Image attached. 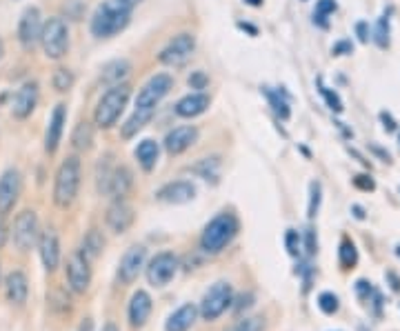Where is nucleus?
Returning a JSON list of instances; mask_svg holds the SVG:
<instances>
[{
    "instance_id": "1",
    "label": "nucleus",
    "mask_w": 400,
    "mask_h": 331,
    "mask_svg": "<svg viewBox=\"0 0 400 331\" xmlns=\"http://www.w3.org/2000/svg\"><path fill=\"white\" fill-rule=\"evenodd\" d=\"M171 87H173V78L169 74H156L145 82L136 96V109H133V114L123 125V129H120V136L125 141H129L140 129H145V125H149V120L156 114V107L171 91Z\"/></svg>"
},
{
    "instance_id": "2",
    "label": "nucleus",
    "mask_w": 400,
    "mask_h": 331,
    "mask_svg": "<svg viewBox=\"0 0 400 331\" xmlns=\"http://www.w3.org/2000/svg\"><path fill=\"white\" fill-rule=\"evenodd\" d=\"M238 231H240V223H238L236 214L222 212L216 218H211L207 223V227L203 229V236H200V249L209 256H216L238 236Z\"/></svg>"
},
{
    "instance_id": "3",
    "label": "nucleus",
    "mask_w": 400,
    "mask_h": 331,
    "mask_svg": "<svg viewBox=\"0 0 400 331\" xmlns=\"http://www.w3.org/2000/svg\"><path fill=\"white\" fill-rule=\"evenodd\" d=\"M131 20V9L120 5L118 0H105L96 7L91 16L89 30L96 38H114L129 25Z\"/></svg>"
},
{
    "instance_id": "4",
    "label": "nucleus",
    "mask_w": 400,
    "mask_h": 331,
    "mask_svg": "<svg viewBox=\"0 0 400 331\" xmlns=\"http://www.w3.org/2000/svg\"><path fill=\"white\" fill-rule=\"evenodd\" d=\"M80 178H83V167H80L78 156H67L56 171V181H53V202L60 209L72 207L78 189H80Z\"/></svg>"
},
{
    "instance_id": "5",
    "label": "nucleus",
    "mask_w": 400,
    "mask_h": 331,
    "mask_svg": "<svg viewBox=\"0 0 400 331\" xmlns=\"http://www.w3.org/2000/svg\"><path fill=\"white\" fill-rule=\"evenodd\" d=\"M129 96H131V87L127 85V82H120V85L109 87L102 93V98L96 105V112H93V122H96L100 129L114 127L118 122V118L123 116V112H125V107L129 103Z\"/></svg>"
},
{
    "instance_id": "6",
    "label": "nucleus",
    "mask_w": 400,
    "mask_h": 331,
    "mask_svg": "<svg viewBox=\"0 0 400 331\" xmlns=\"http://www.w3.org/2000/svg\"><path fill=\"white\" fill-rule=\"evenodd\" d=\"M40 45L49 60H60L67 49H69V27L62 18H49L43 22V32H40Z\"/></svg>"
},
{
    "instance_id": "7",
    "label": "nucleus",
    "mask_w": 400,
    "mask_h": 331,
    "mask_svg": "<svg viewBox=\"0 0 400 331\" xmlns=\"http://www.w3.org/2000/svg\"><path fill=\"white\" fill-rule=\"evenodd\" d=\"M234 302V289L227 280H218L213 283L207 294L203 296V302H200V316H203L205 320H216L220 316L232 307Z\"/></svg>"
},
{
    "instance_id": "8",
    "label": "nucleus",
    "mask_w": 400,
    "mask_h": 331,
    "mask_svg": "<svg viewBox=\"0 0 400 331\" xmlns=\"http://www.w3.org/2000/svg\"><path fill=\"white\" fill-rule=\"evenodd\" d=\"M194 51H196V36L185 32V34H178L169 40V43L163 47V51L158 53V60L165 67L178 69V67H185L187 63H189Z\"/></svg>"
},
{
    "instance_id": "9",
    "label": "nucleus",
    "mask_w": 400,
    "mask_h": 331,
    "mask_svg": "<svg viewBox=\"0 0 400 331\" xmlns=\"http://www.w3.org/2000/svg\"><path fill=\"white\" fill-rule=\"evenodd\" d=\"M38 236H40V225H38L36 212L22 209L16 216V220H13V229H11V238H13V245H16V249L27 254L32 247H36Z\"/></svg>"
},
{
    "instance_id": "10",
    "label": "nucleus",
    "mask_w": 400,
    "mask_h": 331,
    "mask_svg": "<svg viewBox=\"0 0 400 331\" xmlns=\"http://www.w3.org/2000/svg\"><path fill=\"white\" fill-rule=\"evenodd\" d=\"M176 271H178V258L171 252H160L147 265V280H149L152 287H165L171 283Z\"/></svg>"
},
{
    "instance_id": "11",
    "label": "nucleus",
    "mask_w": 400,
    "mask_h": 331,
    "mask_svg": "<svg viewBox=\"0 0 400 331\" xmlns=\"http://www.w3.org/2000/svg\"><path fill=\"white\" fill-rule=\"evenodd\" d=\"M67 283H69V289L74 294H85L89 285H91V267H89V260L80 254L74 252L69 258H67Z\"/></svg>"
},
{
    "instance_id": "12",
    "label": "nucleus",
    "mask_w": 400,
    "mask_h": 331,
    "mask_svg": "<svg viewBox=\"0 0 400 331\" xmlns=\"http://www.w3.org/2000/svg\"><path fill=\"white\" fill-rule=\"evenodd\" d=\"M22 191V176L16 167H9L0 176V214L13 212Z\"/></svg>"
},
{
    "instance_id": "13",
    "label": "nucleus",
    "mask_w": 400,
    "mask_h": 331,
    "mask_svg": "<svg viewBox=\"0 0 400 331\" xmlns=\"http://www.w3.org/2000/svg\"><path fill=\"white\" fill-rule=\"evenodd\" d=\"M145 260H147V249L142 245H131L129 249L123 254L120 258V265H118V278L123 285H131L133 280L138 278L142 267H145Z\"/></svg>"
},
{
    "instance_id": "14",
    "label": "nucleus",
    "mask_w": 400,
    "mask_h": 331,
    "mask_svg": "<svg viewBox=\"0 0 400 331\" xmlns=\"http://www.w3.org/2000/svg\"><path fill=\"white\" fill-rule=\"evenodd\" d=\"M40 32H43V16H40L38 7H27L18 20V40L25 49H32L38 40Z\"/></svg>"
},
{
    "instance_id": "15",
    "label": "nucleus",
    "mask_w": 400,
    "mask_h": 331,
    "mask_svg": "<svg viewBox=\"0 0 400 331\" xmlns=\"http://www.w3.org/2000/svg\"><path fill=\"white\" fill-rule=\"evenodd\" d=\"M38 82L36 80H27L25 85H20V89L13 93L11 100V114L13 118L25 120L34 114V109L38 105Z\"/></svg>"
},
{
    "instance_id": "16",
    "label": "nucleus",
    "mask_w": 400,
    "mask_h": 331,
    "mask_svg": "<svg viewBox=\"0 0 400 331\" xmlns=\"http://www.w3.org/2000/svg\"><path fill=\"white\" fill-rule=\"evenodd\" d=\"M133 185V176L127 167H114L112 171H105L102 178H100V191H105L107 196H112L114 200L116 198H123L127 191L131 189Z\"/></svg>"
},
{
    "instance_id": "17",
    "label": "nucleus",
    "mask_w": 400,
    "mask_h": 331,
    "mask_svg": "<svg viewBox=\"0 0 400 331\" xmlns=\"http://www.w3.org/2000/svg\"><path fill=\"white\" fill-rule=\"evenodd\" d=\"M36 245H38L40 260H43V267L47 271H56L58 265H60V238H58L56 229L40 231Z\"/></svg>"
},
{
    "instance_id": "18",
    "label": "nucleus",
    "mask_w": 400,
    "mask_h": 331,
    "mask_svg": "<svg viewBox=\"0 0 400 331\" xmlns=\"http://www.w3.org/2000/svg\"><path fill=\"white\" fill-rule=\"evenodd\" d=\"M133 220H136V212H133V207L129 202H125L123 198H116L109 209H107V216H105V223L109 227L114 233H125L131 225Z\"/></svg>"
},
{
    "instance_id": "19",
    "label": "nucleus",
    "mask_w": 400,
    "mask_h": 331,
    "mask_svg": "<svg viewBox=\"0 0 400 331\" xmlns=\"http://www.w3.org/2000/svg\"><path fill=\"white\" fill-rule=\"evenodd\" d=\"M65 125H67V107L62 103H58L56 107H53V112L49 116V122H47V129H45V151L49 156L58 151Z\"/></svg>"
},
{
    "instance_id": "20",
    "label": "nucleus",
    "mask_w": 400,
    "mask_h": 331,
    "mask_svg": "<svg viewBox=\"0 0 400 331\" xmlns=\"http://www.w3.org/2000/svg\"><path fill=\"white\" fill-rule=\"evenodd\" d=\"M196 198V185L189 181H173L156 191V200L167 205H185Z\"/></svg>"
},
{
    "instance_id": "21",
    "label": "nucleus",
    "mask_w": 400,
    "mask_h": 331,
    "mask_svg": "<svg viewBox=\"0 0 400 331\" xmlns=\"http://www.w3.org/2000/svg\"><path fill=\"white\" fill-rule=\"evenodd\" d=\"M196 141H198V129L194 125H180V127H173L165 136V149L169 156H180L189 147H194Z\"/></svg>"
},
{
    "instance_id": "22",
    "label": "nucleus",
    "mask_w": 400,
    "mask_h": 331,
    "mask_svg": "<svg viewBox=\"0 0 400 331\" xmlns=\"http://www.w3.org/2000/svg\"><path fill=\"white\" fill-rule=\"evenodd\" d=\"M5 294L11 305H25L27 296H29V280H27L25 271L13 269L5 275Z\"/></svg>"
},
{
    "instance_id": "23",
    "label": "nucleus",
    "mask_w": 400,
    "mask_h": 331,
    "mask_svg": "<svg viewBox=\"0 0 400 331\" xmlns=\"http://www.w3.org/2000/svg\"><path fill=\"white\" fill-rule=\"evenodd\" d=\"M152 309H154V302H152V296L145 292V289H138L136 294L131 296L129 300V323L131 327H145V323L149 320L152 316Z\"/></svg>"
},
{
    "instance_id": "24",
    "label": "nucleus",
    "mask_w": 400,
    "mask_h": 331,
    "mask_svg": "<svg viewBox=\"0 0 400 331\" xmlns=\"http://www.w3.org/2000/svg\"><path fill=\"white\" fill-rule=\"evenodd\" d=\"M211 105V98L203 91H196V93H187L185 98H180L176 103V114L180 118H196L200 114H205Z\"/></svg>"
},
{
    "instance_id": "25",
    "label": "nucleus",
    "mask_w": 400,
    "mask_h": 331,
    "mask_svg": "<svg viewBox=\"0 0 400 331\" xmlns=\"http://www.w3.org/2000/svg\"><path fill=\"white\" fill-rule=\"evenodd\" d=\"M196 318H198V307L192 305V302H187V305L178 307L169 316L165 329L167 331H189L192 325L196 323Z\"/></svg>"
},
{
    "instance_id": "26",
    "label": "nucleus",
    "mask_w": 400,
    "mask_h": 331,
    "mask_svg": "<svg viewBox=\"0 0 400 331\" xmlns=\"http://www.w3.org/2000/svg\"><path fill=\"white\" fill-rule=\"evenodd\" d=\"M133 156H136L138 164L142 167V171H152L156 167L158 162V156H160V147L156 141H152V138H147V141H140L136 151H133Z\"/></svg>"
},
{
    "instance_id": "27",
    "label": "nucleus",
    "mask_w": 400,
    "mask_h": 331,
    "mask_svg": "<svg viewBox=\"0 0 400 331\" xmlns=\"http://www.w3.org/2000/svg\"><path fill=\"white\" fill-rule=\"evenodd\" d=\"M129 72H131L129 60L118 58V60H112V63H107V65L102 67L100 80L105 82V85L114 87V85H120V82H125V78L129 76Z\"/></svg>"
},
{
    "instance_id": "28",
    "label": "nucleus",
    "mask_w": 400,
    "mask_h": 331,
    "mask_svg": "<svg viewBox=\"0 0 400 331\" xmlns=\"http://www.w3.org/2000/svg\"><path fill=\"white\" fill-rule=\"evenodd\" d=\"M102 249H105V238H102V233L98 231V229H89L87 233H85V238H83V245H80V254H83L89 263L91 260H96L100 254H102Z\"/></svg>"
},
{
    "instance_id": "29",
    "label": "nucleus",
    "mask_w": 400,
    "mask_h": 331,
    "mask_svg": "<svg viewBox=\"0 0 400 331\" xmlns=\"http://www.w3.org/2000/svg\"><path fill=\"white\" fill-rule=\"evenodd\" d=\"M192 174H196L198 178H205V181H218V174H220V158L218 156H211V158H203L198 160L196 164L189 167Z\"/></svg>"
},
{
    "instance_id": "30",
    "label": "nucleus",
    "mask_w": 400,
    "mask_h": 331,
    "mask_svg": "<svg viewBox=\"0 0 400 331\" xmlns=\"http://www.w3.org/2000/svg\"><path fill=\"white\" fill-rule=\"evenodd\" d=\"M91 145H93V127L87 120L78 122L74 134H72V147L76 151H87V149H91Z\"/></svg>"
},
{
    "instance_id": "31",
    "label": "nucleus",
    "mask_w": 400,
    "mask_h": 331,
    "mask_svg": "<svg viewBox=\"0 0 400 331\" xmlns=\"http://www.w3.org/2000/svg\"><path fill=\"white\" fill-rule=\"evenodd\" d=\"M265 96H267V100H269L272 109L276 112V116L280 120H289L291 109H289V100L285 98V96L280 91H272V89H265Z\"/></svg>"
},
{
    "instance_id": "32",
    "label": "nucleus",
    "mask_w": 400,
    "mask_h": 331,
    "mask_svg": "<svg viewBox=\"0 0 400 331\" xmlns=\"http://www.w3.org/2000/svg\"><path fill=\"white\" fill-rule=\"evenodd\" d=\"M338 260H340V267L342 269H354L356 267V263H358V249H356V245L349 238H345L340 242Z\"/></svg>"
},
{
    "instance_id": "33",
    "label": "nucleus",
    "mask_w": 400,
    "mask_h": 331,
    "mask_svg": "<svg viewBox=\"0 0 400 331\" xmlns=\"http://www.w3.org/2000/svg\"><path fill=\"white\" fill-rule=\"evenodd\" d=\"M74 82H76V78L72 74V69H65V67H58L56 72H53V76H51V85L58 93L69 91L74 87Z\"/></svg>"
},
{
    "instance_id": "34",
    "label": "nucleus",
    "mask_w": 400,
    "mask_h": 331,
    "mask_svg": "<svg viewBox=\"0 0 400 331\" xmlns=\"http://www.w3.org/2000/svg\"><path fill=\"white\" fill-rule=\"evenodd\" d=\"M265 318L262 316H245L236 323H232L225 331H265Z\"/></svg>"
},
{
    "instance_id": "35",
    "label": "nucleus",
    "mask_w": 400,
    "mask_h": 331,
    "mask_svg": "<svg viewBox=\"0 0 400 331\" xmlns=\"http://www.w3.org/2000/svg\"><path fill=\"white\" fill-rule=\"evenodd\" d=\"M320 200H323V185H320L318 181H314L309 185V207H307V216H309L312 220L318 216Z\"/></svg>"
},
{
    "instance_id": "36",
    "label": "nucleus",
    "mask_w": 400,
    "mask_h": 331,
    "mask_svg": "<svg viewBox=\"0 0 400 331\" xmlns=\"http://www.w3.org/2000/svg\"><path fill=\"white\" fill-rule=\"evenodd\" d=\"M373 38H376L378 47H382V49L389 47V11L382 13V18L376 25V34H373Z\"/></svg>"
},
{
    "instance_id": "37",
    "label": "nucleus",
    "mask_w": 400,
    "mask_h": 331,
    "mask_svg": "<svg viewBox=\"0 0 400 331\" xmlns=\"http://www.w3.org/2000/svg\"><path fill=\"white\" fill-rule=\"evenodd\" d=\"M318 87H320V93H323V98H325L327 107L331 109V112L340 114V112H342V100H340V96H338L336 91H331L329 87H325V85H323V80H318Z\"/></svg>"
},
{
    "instance_id": "38",
    "label": "nucleus",
    "mask_w": 400,
    "mask_h": 331,
    "mask_svg": "<svg viewBox=\"0 0 400 331\" xmlns=\"http://www.w3.org/2000/svg\"><path fill=\"white\" fill-rule=\"evenodd\" d=\"M318 307H320V311L323 313H327V316H331V313H336L338 311V296L336 294H331V292H323L318 296Z\"/></svg>"
},
{
    "instance_id": "39",
    "label": "nucleus",
    "mask_w": 400,
    "mask_h": 331,
    "mask_svg": "<svg viewBox=\"0 0 400 331\" xmlns=\"http://www.w3.org/2000/svg\"><path fill=\"white\" fill-rule=\"evenodd\" d=\"M285 245H287V252H289V256H293V258H298V256H300L302 240H300V236H298V231L289 229V231L285 233Z\"/></svg>"
},
{
    "instance_id": "40",
    "label": "nucleus",
    "mask_w": 400,
    "mask_h": 331,
    "mask_svg": "<svg viewBox=\"0 0 400 331\" xmlns=\"http://www.w3.org/2000/svg\"><path fill=\"white\" fill-rule=\"evenodd\" d=\"M302 249L307 252V256H316L318 252V238H316V231L312 227H307L305 229V245H302Z\"/></svg>"
},
{
    "instance_id": "41",
    "label": "nucleus",
    "mask_w": 400,
    "mask_h": 331,
    "mask_svg": "<svg viewBox=\"0 0 400 331\" xmlns=\"http://www.w3.org/2000/svg\"><path fill=\"white\" fill-rule=\"evenodd\" d=\"M207 85H209V76L205 72H194L189 76V87L192 89H207Z\"/></svg>"
},
{
    "instance_id": "42",
    "label": "nucleus",
    "mask_w": 400,
    "mask_h": 331,
    "mask_svg": "<svg viewBox=\"0 0 400 331\" xmlns=\"http://www.w3.org/2000/svg\"><path fill=\"white\" fill-rule=\"evenodd\" d=\"M253 294L251 292H247V294H240L238 298H236V305H234V309L238 311V313H243V311H247L251 305H253Z\"/></svg>"
},
{
    "instance_id": "43",
    "label": "nucleus",
    "mask_w": 400,
    "mask_h": 331,
    "mask_svg": "<svg viewBox=\"0 0 400 331\" xmlns=\"http://www.w3.org/2000/svg\"><path fill=\"white\" fill-rule=\"evenodd\" d=\"M338 9L336 0H318L316 3V13H323V16H329V13H333Z\"/></svg>"
},
{
    "instance_id": "44",
    "label": "nucleus",
    "mask_w": 400,
    "mask_h": 331,
    "mask_svg": "<svg viewBox=\"0 0 400 331\" xmlns=\"http://www.w3.org/2000/svg\"><path fill=\"white\" fill-rule=\"evenodd\" d=\"M352 51H354L352 40H340V43H336V45L331 47L333 56H347V53H352Z\"/></svg>"
},
{
    "instance_id": "45",
    "label": "nucleus",
    "mask_w": 400,
    "mask_h": 331,
    "mask_svg": "<svg viewBox=\"0 0 400 331\" xmlns=\"http://www.w3.org/2000/svg\"><path fill=\"white\" fill-rule=\"evenodd\" d=\"M354 185H356L358 189H363V191H373V189H376V183H373L371 178L365 176V174L356 176V178H354Z\"/></svg>"
},
{
    "instance_id": "46",
    "label": "nucleus",
    "mask_w": 400,
    "mask_h": 331,
    "mask_svg": "<svg viewBox=\"0 0 400 331\" xmlns=\"http://www.w3.org/2000/svg\"><path fill=\"white\" fill-rule=\"evenodd\" d=\"M356 294L360 296V300H369V296L373 294L371 283H367V280H358V283H356Z\"/></svg>"
},
{
    "instance_id": "47",
    "label": "nucleus",
    "mask_w": 400,
    "mask_h": 331,
    "mask_svg": "<svg viewBox=\"0 0 400 331\" xmlns=\"http://www.w3.org/2000/svg\"><path fill=\"white\" fill-rule=\"evenodd\" d=\"M7 240H9V227H7L5 214H0V249L7 245Z\"/></svg>"
},
{
    "instance_id": "48",
    "label": "nucleus",
    "mask_w": 400,
    "mask_h": 331,
    "mask_svg": "<svg viewBox=\"0 0 400 331\" xmlns=\"http://www.w3.org/2000/svg\"><path fill=\"white\" fill-rule=\"evenodd\" d=\"M356 34H358V38H360V43H367L369 40V27H367V22H356Z\"/></svg>"
},
{
    "instance_id": "49",
    "label": "nucleus",
    "mask_w": 400,
    "mask_h": 331,
    "mask_svg": "<svg viewBox=\"0 0 400 331\" xmlns=\"http://www.w3.org/2000/svg\"><path fill=\"white\" fill-rule=\"evenodd\" d=\"M380 120L385 122L382 127H385L387 131H394V129H396V122H394V118H392L389 114H387V112H382V114H380Z\"/></svg>"
},
{
    "instance_id": "50",
    "label": "nucleus",
    "mask_w": 400,
    "mask_h": 331,
    "mask_svg": "<svg viewBox=\"0 0 400 331\" xmlns=\"http://www.w3.org/2000/svg\"><path fill=\"white\" fill-rule=\"evenodd\" d=\"M314 25H318V27H323V30H327V27H329V20H327V16H323V13H316V11H314Z\"/></svg>"
},
{
    "instance_id": "51",
    "label": "nucleus",
    "mask_w": 400,
    "mask_h": 331,
    "mask_svg": "<svg viewBox=\"0 0 400 331\" xmlns=\"http://www.w3.org/2000/svg\"><path fill=\"white\" fill-rule=\"evenodd\" d=\"M387 278L392 280V289H394V292H398V289H400V280H398V275L389 271V273H387Z\"/></svg>"
},
{
    "instance_id": "52",
    "label": "nucleus",
    "mask_w": 400,
    "mask_h": 331,
    "mask_svg": "<svg viewBox=\"0 0 400 331\" xmlns=\"http://www.w3.org/2000/svg\"><path fill=\"white\" fill-rule=\"evenodd\" d=\"M78 331H93V320L91 318H85L83 323H80V329Z\"/></svg>"
},
{
    "instance_id": "53",
    "label": "nucleus",
    "mask_w": 400,
    "mask_h": 331,
    "mask_svg": "<svg viewBox=\"0 0 400 331\" xmlns=\"http://www.w3.org/2000/svg\"><path fill=\"white\" fill-rule=\"evenodd\" d=\"M352 212H354V216H356L358 220H363V218H365V212H363V207H358V205H354V207H352Z\"/></svg>"
},
{
    "instance_id": "54",
    "label": "nucleus",
    "mask_w": 400,
    "mask_h": 331,
    "mask_svg": "<svg viewBox=\"0 0 400 331\" xmlns=\"http://www.w3.org/2000/svg\"><path fill=\"white\" fill-rule=\"evenodd\" d=\"M118 3H120V5H125V7H129V9H133V7H136V5L140 3V0H118Z\"/></svg>"
},
{
    "instance_id": "55",
    "label": "nucleus",
    "mask_w": 400,
    "mask_h": 331,
    "mask_svg": "<svg viewBox=\"0 0 400 331\" xmlns=\"http://www.w3.org/2000/svg\"><path fill=\"white\" fill-rule=\"evenodd\" d=\"M245 5H249V7H260L262 0H245Z\"/></svg>"
},
{
    "instance_id": "56",
    "label": "nucleus",
    "mask_w": 400,
    "mask_h": 331,
    "mask_svg": "<svg viewBox=\"0 0 400 331\" xmlns=\"http://www.w3.org/2000/svg\"><path fill=\"white\" fill-rule=\"evenodd\" d=\"M102 331H120V329H118V327H116L114 323H107V325L102 327Z\"/></svg>"
},
{
    "instance_id": "57",
    "label": "nucleus",
    "mask_w": 400,
    "mask_h": 331,
    "mask_svg": "<svg viewBox=\"0 0 400 331\" xmlns=\"http://www.w3.org/2000/svg\"><path fill=\"white\" fill-rule=\"evenodd\" d=\"M5 56V43H3V38H0V60H3Z\"/></svg>"
},
{
    "instance_id": "58",
    "label": "nucleus",
    "mask_w": 400,
    "mask_h": 331,
    "mask_svg": "<svg viewBox=\"0 0 400 331\" xmlns=\"http://www.w3.org/2000/svg\"><path fill=\"white\" fill-rule=\"evenodd\" d=\"M396 256H398V258H400V245H398V247H396Z\"/></svg>"
},
{
    "instance_id": "59",
    "label": "nucleus",
    "mask_w": 400,
    "mask_h": 331,
    "mask_svg": "<svg viewBox=\"0 0 400 331\" xmlns=\"http://www.w3.org/2000/svg\"><path fill=\"white\" fill-rule=\"evenodd\" d=\"M0 280H3V273H0Z\"/></svg>"
}]
</instances>
